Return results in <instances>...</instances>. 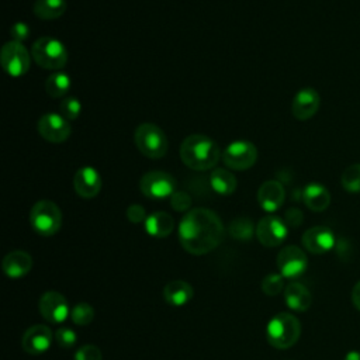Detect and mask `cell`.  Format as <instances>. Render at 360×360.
<instances>
[{
    "label": "cell",
    "instance_id": "obj_1",
    "mask_svg": "<svg viewBox=\"0 0 360 360\" xmlns=\"http://www.w3.org/2000/svg\"><path fill=\"white\" fill-rule=\"evenodd\" d=\"M225 235L221 218L208 208H191L179 224V240L191 255H207L222 242Z\"/></svg>",
    "mask_w": 360,
    "mask_h": 360
},
{
    "label": "cell",
    "instance_id": "obj_2",
    "mask_svg": "<svg viewBox=\"0 0 360 360\" xmlns=\"http://www.w3.org/2000/svg\"><path fill=\"white\" fill-rule=\"evenodd\" d=\"M179 153L181 162L197 172L214 169L222 155L218 143L202 134H193L184 138Z\"/></svg>",
    "mask_w": 360,
    "mask_h": 360
},
{
    "label": "cell",
    "instance_id": "obj_3",
    "mask_svg": "<svg viewBox=\"0 0 360 360\" xmlns=\"http://www.w3.org/2000/svg\"><path fill=\"white\" fill-rule=\"evenodd\" d=\"M301 335V323L297 316L288 312L274 315L266 326L267 342L276 349H288L297 343Z\"/></svg>",
    "mask_w": 360,
    "mask_h": 360
},
{
    "label": "cell",
    "instance_id": "obj_4",
    "mask_svg": "<svg viewBox=\"0 0 360 360\" xmlns=\"http://www.w3.org/2000/svg\"><path fill=\"white\" fill-rule=\"evenodd\" d=\"M31 56L34 62L49 70H59L68 63V49L58 38L41 37L34 41L31 46Z\"/></svg>",
    "mask_w": 360,
    "mask_h": 360
},
{
    "label": "cell",
    "instance_id": "obj_5",
    "mask_svg": "<svg viewBox=\"0 0 360 360\" xmlns=\"http://www.w3.org/2000/svg\"><path fill=\"white\" fill-rule=\"evenodd\" d=\"M134 142L138 150L149 159H160L166 155L169 141L163 129L152 122H143L134 132Z\"/></svg>",
    "mask_w": 360,
    "mask_h": 360
},
{
    "label": "cell",
    "instance_id": "obj_6",
    "mask_svg": "<svg viewBox=\"0 0 360 360\" xmlns=\"http://www.w3.org/2000/svg\"><path fill=\"white\" fill-rule=\"evenodd\" d=\"M30 224L37 233L52 236L58 233L62 225L60 208L51 200H39L30 211Z\"/></svg>",
    "mask_w": 360,
    "mask_h": 360
},
{
    "label": "cell",
    "instance_id": "obj_7",
    "mask_svg": "<svg viewBox=\"0 0 360 360\" xmlns=\"http://www.w3.org/2000/svg\"><path fill=\"white\" fill-rule=\"evenodd\" d=\"M31 52L17 41H8L3 45L0 62L4 72L11 77L24 76L31 66Z\"/></svg>",
    "mask_w": 360,
    "mask_h": 360
},
{
    "label": "cell",
    "instance_id": "obj_8",
    "mask_svg": "<svg viewBox=\"0 0 360 360\" xmlns=\"http://www.w3.org/2000/svg\"><path fill=\"white\" fill-rule=\"evenodd\" d=\"M222 162L232 170L250 169L257 160V149L250 141L238 139L226 145L221 155Z\"/></svg>",
    "mask_w": 360,
    "mask_h": 360
},
{
    "label": "cell",
    "instance_id": "obj_9",
    "mask_svg": "<svg viewBox=\"0 0 360 360\" xmlns=\"http://www.w3.org/2000/svg\"><path fill=\"white\" fill-rule=\"evenodd\" d=\"M139 188L143 195L152 200L170 198L176 191V180L170 173L162 170H152L142 176Z\"/></svg>",
    "mask_w": 360,
    "mask_h": 360
},
{
    "label": "cell",
    "instance_id": "obj_10",
    "mask_svg": "<svg viewBox=\"0 0 360 360\" xmlns=\"http://www.w3.org/2000/svg\"><path fill=\"white\" fill-rule=\"evenodd\" d=\"M288 235V225L284 219L276 215L263 217L256 225V238L266 248H276L281 245Z\"/></svg>",
    "mask_w": 360,
    "mask_h": 360
},
{
    "label": "cell",
    "instance_id": "obj_11",
    "mask_svg": "<svg viewBox=\"0 0 360 360\" xmlns=\"http://www.w3.org/2000/svg\"><path fill=\"white\" fill-rule=\"evenodd\" d=\"M38 132L51 143H62L70 136L72 128L62 114L46 112L38 120Z\"/></svg>",
    "mask_w": 360,
    "mask_h": 360
},
{
    "label": "cell",
    "instance_id": "obj_12",
    "mask_svg": "<svg viewBox=\"0 0 360 360\" xmlns=\"http://www.w3.org/2000/svg\"><path fill=\"white\" fill-rule=\"evenodd\" d=\"M307 255L295 245L283 248L277 255V267L284 278H295L301 276L307 270Z\"/></svg>",
    "mask_w": 360,
    "mask_h": 360
},
{
    "label": "cell",
    "instance_id": "obj_13",
    "mask_svg": "<svg viewBox=\"0 0 360 360\" xmlns=\"http://www.w3.org/2000/svg\"><path fill=\"white\" fill-rule=\"evenodd\" d=\"M39 312L51 323H62L70 311L66 298L58 291H45L39 298Z\"/></svg>",
    "mask_w": 360,
    "mask_h": 360
},
{
    "label": "cell",
    "instance_id": "obj_14",
    "mask_svg": "<svg viewBox=\"0 0 360 360\" xmlns=\"http://www.w3.org/2000/svg\"><path fill=\"white\" fill-rule=\"evenodd\" d=\"M52 340H53V335L49 326L37 323L30 326L24 332L21 338V347L24 352L30 354H41L51 347Z\"/></svg>",
    "mask_w": 360,
    "mask_h": 360
},
{
    "label": "cell",
    "instance_id": "obj_15",
    "mask_svg": "<svg viewBox=\"0 0 360 360\" xmlns=\"http://www.w3.org/2000/svg\"><path fill=\"white\" fill-rule=\"evenodd\" d=\"M321 105L319 93L312 87L301 89L291 101V112L300 121L312 118Z\"/></svg>",
    "mask_w": 360,
    "mask_h": 360
},
{
    "label": "cell",
    "instance_id": "obj_16",
    "mask_svg": "<svg viewBox=\"0 0 360 360\" xmlns=\"http://www.w3.org/2000/svg\"><path fill=\"white\" fill-rule=\"evenodd\" d=\"M103 186V180L100 173L91 167V166H84L80 167L75 177H73V187L77 195L82 198H93L96 197Z\"/></svg>",
    "mask_w": 360,
    "mask_h": 360
},
{
    "label": "cell",
    "instance_id": "obj_17",
    "mask_svg": "<svg viewBox=\"0 0 360 360\" xmlns=\"http://www.w3.org/2000/svg\"><path fill=\"white\" fill-rule=\"evenodd\" d=\"M301 240L304 248L314 255L326 253L335 246L333 232L328 226H321V225L307 229Z\"/></svg>",
    "mask_w": 360,
    "mask_h": 360
},
{
    "label": "cell",
    "instance_id": "obj_18",
    "mask_svg": "<svg viewBox=\"0 0 360 360\" xmlns=\"http://www.w3.org/2000/svg\"><path fill=\"white\" fill-rule=\"evenodd\" d=\"M285 200L284 186L277 180L264 181L257 190V202L266 212L277 211Z\"/></svg>",
    "mask_w": 360,
    "mask_h": 360
},
{
    "label": "cell",
    "instance_id": "obj_19",
    "mask_svg": "<svg viewBox=\"0 0 360 360\" xmlns=\"http://www.w3.org/2000/svg\"><path fill=\"white\" fill-rule=\"evenodd\" d=\"M34 260L30 253L24 250H13L7 253L1 262V269L4 274L10 278H20L30 273Z\"/></svg>",
    "mask_w": 360,
    "mask_h": 360
},
{
    "label": "cell",
    "instance_id": "obj_20",
    "mask_svg": "<svg viewBox=\"0 0 360 360\" xmlns=\"http://www.w3.org/2000/svg\"><path fill=\"white\" fill-rule=\"evenodd\" d=\"M284 301L290 309L302 312L311 307L312 297L309 290L304 284L298 281H291L284 288Z\"/></svg>",
    "mask_w": 360,
    "mask_h": 360
},
{
    "label": "cell",
    "instance_id": "obj_21",
    "mask_svg": "<svg viewBox=\"0 0 360 360\" xmlns=\"http://www.w3.org/2000/svg\"><path fill=\"white\" fill-rule=\"evenodd\" d=\"M302 201L311 211L321 212L329 207L330 194L323 184L309 183L302 190Z\"/></svg>",
    "mask_w": 360,
    "mask_h": 360
},
{
    "label": "cell",
    "instance_id": "obj_22",
    "mask_svg": "<svg viewBox=\"0 0 360 360\" xmlns=\"http://www.w3.org/2000/svg\"><path fill=\"white\" fill-rule=\"evenodd\" d=\"M143 228L152 238H166L174 228V219L165 211H155L146 217Z\"/></svg>",
    "mask_w": 360,
    "mask_h": 360
},
{
    "label": "cell",
    "instance_id": "obj_23",
    "mask_svg": "<svg viewBox=\"0 0 360 360\" xmlns=\"http://www.w3.org/2000/svg\"><path fill=\"white\" fill-rule=\"evenodd\" d=\"M194 290L184 280H172L163 288V298L172 307H183L193 298Z\"/></svg>",
    "mask_w": 360,
    "mask_h": 360
},
{
    "label": "cell",
    "instance_id": "obj_24",
    "mask_svg": "<svg viewBox=\"0 0 360 360\" xmlns=\"http://www.w3.org/2000/svg\"><path fill=\"white\" fill-rule=\"evenodd\" d=\"M208 183L212 191L217 193L218 195H231L238 186L236 176L232 172L222 167H214L211 170Z\"/></svg>",
    "mask_w": 360,
    "mask_h": 360
},
{
    "label": "cell",
    "instance_id": "obj_25",
    "mask_svg": "<svg viewBox=\"0 0 360 360\" xmlns=\"http://www.w3.org/2000/svg\"><path fill=\"white\" fill-rule=\"evenodd\" d=\"M68 8L66 0H35L32 6L34 14L41 20H56Z\"/></svg>",
    "mask_w": 360,
    "mask_h": 360
},
{
    "label": "cell",
    "instance_id": "obj_26",
    "mask_svg": "<svg viewBox=\"0 0 360 360\" xmlns=\"http://www.w3.org/2000/svg\"><path fill=\"white\" fill-rule=\"evenodd\" d=\"M70 76L66 72L58 70L52 75H49L45 80V91L52 98H60L65 97L70 90Z\"/></svg>",
    "mask_w": 360,
    "mask_h": 360
},
{
    "label": "cell",
    "instance_id": "obj_27",
    "mask_svg": "<svg viewBox=\"0 0 360 360\" xmlns=\"http://www.w3.org/2000/svg\"><path fill=\"white\" fill-rule=\"evenodd\" d=\"M228 232L233 239L249 240L256 233V228L249 218H236L229 224Z\"/></svg>",
    "mask_w": 360,
    "mask_h": 360
},
{
    "label": "cell",
    "instance_id": "obj_28",
    "mask_svg": "<svg viewBox=\"0 0 360 360\" xmlns=\"http://www.w3.org/2000/svg\"><path fill=\"white\" fill-rule=\"evenodd\" d=\"M342 187L349 193H360V163L347 166L340 177Z\"/></svg>",
    "mask_w": 360,
    "mask_h": 360
},
{
    "label": "cell",
    "instance_id": "obj_29",
    "mask_svg": "<svg viewBox=\"0 0 360 360\" xmlns=\"http://www.w3.org/2000/svg\"><path fill=\"white\" fill-rule=\"evenodd\" d=\"M70 318H72L73 323L80 325V326H86L94 318V308L87 302H79L73 307V309L70 312Z\"/></svg>",
    "mask_w": 360,
    "mask_h": 360
},
{
    "label": "cell",
    "instance_id": "obj_30",
    "mask_svg": "<svg viewBox=\"0 0 360 360\" xmlns=\"http://www.w3.org/2000/svg\"><path fill=\"white\" fill-rule=\"evenodd\" d=\"M260 287L266 295H278L280 292H284V288H285L284 277L281 274L271 273L262 280Z\"/></svg>",
    "mask_w": 360,
    "mask_h": 360
},
{
    "label": "cell",
    "instance_id": "obj_31",
    "mask_svg": "<svg viewBox=\"0 0 360 360\" xmlns=\"http://www.w3.org/2000/svg\"><path fill=\"white\" fill-rule=\"evenodd\" d=\"M59 110H60V114L68 121H73V120L79 118V115L82 112V103L76 97H65L60 103Z\"/></svg>",
    "mask_w": 360,
    "mask_h": 360
},
{
    "label": "cell",
    "instance_id": "obj_32",
    "mask_svg": "<svg viewBox=\"0 0 360 360\" xmlns=\"http://www.w3.org/2000/svg\"><path fill=\"white\" fill-rule=\"evenodd\" d=\"M76 332L72 329V328H68V326H60L56 329V333H55V340L56 343L63 347V349H69L72 347L75 343H76Z\"/></svg>",
    "mask_w": 360,
    "mask_h": 360
},
{
    "label": "cell",
    "instance_id": "obj_33",
    "mask_svg": "<svg viewBox=\"0 0 360 360\" xmlns=\"http://www.w3.org/2000/svg\"><path fill=\"white\" fill-rule=\"evenodd\" d=\"M170 205L176 211H190L191 207V197L186 191H174L170 197Z\"/></svg>",
    "mask_w": 360,
    "mask_h": 360
},
{
    "label": "cell",
    "instance_id": "obj_34",
    "mask_svg": "<svg viewBox=\"0 0 360 360\" xmlns=\"http://www.w3.org/2000/svg\"><path fill=\"white\" fill-rule=\"evenodd\" d=\"M75 360H103V353L94 345H83L76 350Z\"/></svg>",
    "mask_w": 360,
    "mask_h": 360
},
{
    "label": "cell",
    "instance_id": "obj_35",
    "mask_svg": "<svg viewBox=\"0 0 360 360\" xmlns=\"http://www.w3.org/2000/svg\"><path fill=\"white\" fill-rule=\"evenodd\" d=\"M8 32H10L11 41H17L22 44V41H25L30 37V27L25 22H15L10 27Z\"/></svg>",
    "mask_w": 360,
    "mask_h": 360
},
{
    "label": "cell",
    "instance_id": "obj_36",
    "mask_svg": "<svg viewBox=\"0 0 360 360\" xmlns=\"http://www.w3.org/2000/svg\"><path fill=\"white\" fill-rule=\"evenodd\" d=\"M127 218L132 222V224H141V222H145L146 219V211L145 208L141 205V204H131L128 208H127Z\"/></svg>",
    "mask_w": 360,
    "mask_h": 360
},
{
    "label": "cell",
    "instance_id": "obj_37",
    "mask_svg": "<svg viewBox=\"0 0 360 360\" xmlns=\"http://www.w3.org/2000/svg\"><path fill=\"white\" fill-rule=\"evenodd\" d=\"M302 218H304L302 212L298 208H290L284 215V221L290 226H300L302 222Z\"/></svg>",
    "mask_w": 360,
    "mask_h": 360
},
{
    "label": "cell",
    "instance_id": "obj_38",
    "mask_svg": "<svg viewBox=\"0 0 360 360\" xmlns=\"http://www.w3.org/2000/svg\"><path fill=\"white\" fill-rule=\"evenodd\" d=\"M352 302L360 311V280L354 284L352 290Z\"/></svg>",
    "mask_w": 360,
    "mask_h": 360
},
{
    "label": "cell",
    "instance_id": "obj_39",
    "mask_svg": "<svg viewBox=\"0 0 360 360\" xmlns=\"http://www.w3.org/2000/svg\"><path fill=\"white\" fill-rule=\"evenodd\" d=\"M345 360H360V352H357V350L349 352V353L345 356Z\"/></svg>",
    "mask_w": 360,
    "mask_h": 360
}]
</instances>
